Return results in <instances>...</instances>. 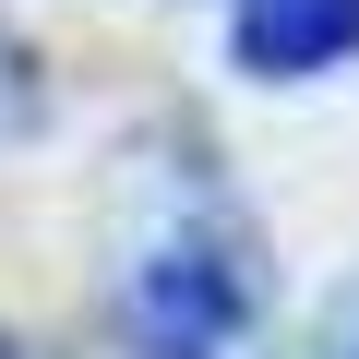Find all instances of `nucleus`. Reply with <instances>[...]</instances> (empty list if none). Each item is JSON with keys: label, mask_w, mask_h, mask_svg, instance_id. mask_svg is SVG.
I'll return each mask as SVG.
<instances>
[{"label": "nucleus", "mask_w": 359, "mask_h": 359, "mask_svg": "<svg viewBox=\"0 0 359 359\" xmlns=\"http://www.w3.org/2000/svg\"><path fill=\"white\" fill-rule=\"evenodd\" d=\"M132 335L144 359H264V276L228 204H180L132 264Z\"/></svg>", "instance_id": "f257e3e1"}, {"label": "nucleus", "mask_w": 359, "mask_h": 359, "mask_svg": "<svg viewBox=\"0 0 359 359\" xmlns=\"http://www.w3.org/2000/svg\"><path fill=\"white\" fill-rule=\"evenodd\" d=\"M347 48H359V0H240V72L264 84L335 72Z\"/></svg>", "instance_id": "f03ea898"}, {"label": "nucleus", "mask_w": 359, "mask_h": 359, "mask_svg": "<svg viewBox=\"0 0 359 359\" xmlns=\"http://www.w3.org/2000/svg\"><path fill=\"white\" fill-rule=\"evenodd\" d=\"M311 359H359V276L323 299V323H311Z\"/></svg>", "instance_id": "7ed1b4c3"}]
</instances>
